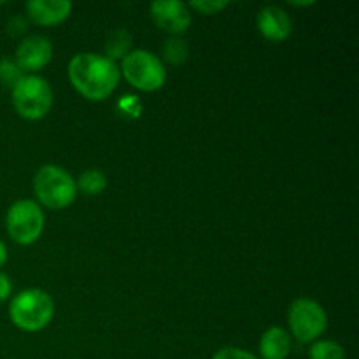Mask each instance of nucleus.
I'll return each mask as SVG.
<instances>
[{"label": "nucleus", "instance_id": "2eb2a0df", "mask_svg": "<svg viewBox=\"0 0 359 359\" xmlns=\"http://www.w3.org/2000/svg\"><path fill=\"white\" fill-rule=\"evenodd\" d=\"M161 55H163L165 62L170 63V65H182L189 56V46L184 39L170 37L161 48Z\"/></svg>", "mask_w": 359, "mask_h": 359}, {"label": "nucleus", "instance_id": "f257e3e1", "mask_svg": "<svg viewBox=\"0 0 359 359\" xmlns=\"http://www.w3.org/2000/svg\"><path fill=\"white\" fill-rule=\"evenodd\" d=\"M69 79L84 98L102 102L114 93L121 72L116 62L97 53H79L69 63Z\"/></svg>", "mask_w": 359, "mask_h": 359}, {"label": "nucleus", "instance_id": "b1692460", "mask_svg": "<svg viewBox=\"0 0 359 359\" xmlns=\"http://www.w3.org/2000/svg\"><path fill=\"white\" fill-rule=\"evenodd\" d=\"M291 6H297V7H307V6H314V0H309V2H291Z\"/></svg>", "mask_w": 359, "mask_h": 359}, {"label": "nucleus", "instance_id": "dca6fc26", "mask_svg": "<svg viewBox=\"0 0 359 359\" xmlns=\"http://www.w3.org/2000/svg\"><path fill=\"white\" fill-rule=\"evenodd\" d=\"M311 359H346V351L335 340H316L309 351Z\"/></svg>", "mask_w": 359, "mask_h": 359}, {"label": "nucleus", "instance_id": "aec40b11", "mask_svg": "<svg viewBox=\"0 0 359 359\" xmlns=\"http://www.w3.org/2000/svg\"><path fill=\"white\" fill-rule=\"evenodd\" d=\"M212 359H258L249 351L241 349V347H223L214 354Z\"/></svg>", "mask_w": 359, "mask_h": 359}, {"label": "nucleus", "instance_id": "f03ea898", "mask_svg": "<svg viewBox=\"0 0 359 359\" xmlns=\"http://www.w3.org/2000/svg\"><path fill=\"white\" fill-rule=\"evenodd\" d=\"M53 316H55V302L51 294L39 287L20 291L11 300L9 318L21 332H41L51 323Z\"/></svg>", "mask_w": 359, "mask_h": 359}, {"label": "nucleus", "instance_id": "ddd939ff", "mask_svg": "<svg viewBox=\"0 0 359 359\" xmlns=\"http://www.w3.org/2000/svg\"><path fill=\"white\" fill-rule=\"evenodd\" d=\"M132 34H130L126 28H116L105 39V58H109L111 62L116 60H123L130 51H132Z\"/></svg>", "mask_w": 359, "mask_h": 359}, {"label": "nucleus", "instance_id": "f8f14e48", "mask_svg": "<svg viewBox=\"0 0 359 359\" xmlns=\"http://www.w3.org/2000/svg\"><path fill=\"white\" fill-rule=\"evenodd\" d=\"M293 349V340L287 330L272 326L259 340V354L263 359H286Z\"/></svg>", "mask_w": 359, "mask_h": 359}, {"label": "nucleus", "instance_id": "6e6552de", "mask_svg": "<svg viewBox=\"0 0 359 359\" xmlns=\"http://www.w3.org/2000/svg\"><path fill=\"white\" fill-rule=\"evenodd\" d=\"M149 13L154 25L174 37L184 34L191 25L189 7L179 0H156L151 4Z\"/></svg>", "mask_w": 359, "mask_h": 359}, {"label": "nucleus", "instance_id": "423d86ee", "mask_svg": "<svg viewBox=\"0 0 359 359\" xmlns=\"http://www.w3.org/2000/svg\"><path fill=\"white\" fill-rule=\"evenodd\" d=\"M44 212L34 200H18L9 207L6 228L11 241L20 245H32L44 231Z\"/></svg>", "mask_w": 359, "mask_h": 359}, {"label": "nucleus", "instance_id": "9b49d317", "mask_svg": "<svg viewBox=\"0 0 359 359\" xmlns=\"http://www.w3.org/2000/svg\"><path fill=\"white\" fill-rule=\"evenodd\" d=\"M258 30L266 41L284 42L291 35V18L277 6L263 7L256 18Z\"/></svg>", "mask_w": 359, "mask_h": 359}, {"label": "nucleus", "instance_id": "20e7f679", "mask_svg": "<svg viewBox=\"0 0 359 359\" xmlns=\"http://www.w3.org/2000/svg\"><path fill=\"white\" fill-rule=\"evenodd\" d=\"M13 104L18 114L28 121H39L53 107V91L48 81L35 74H27L21 77L13 88Z\"/></svg>", "mask_w": 359, "mask_h": 359}, {"label": "nucleus", "instance_id": "39448f33", "mask_svg": "<svg viewBox=\"0 0 359 359\" xmlns=\"http://www.w3.org/2000/svg\"><path fill=\"white\" fill-rule=\"evenodd\" d=\"M119 72L133 88L147 91V93L161 90L167 81V70H165L163 62L146 49L130 51L123 58Z\"/></svg>", "mask_w": 359, "mask_h": 359}, {"label": "nucleus", "instance_id": "0eeeda50", "mask_svg": "<svg viewBox=\"0 0 359 359\" xmlns=\"http://www.w3.org/2000/svg\"><path fill=\"white\" fill-rule=\"evenodd\" d=\"M291 335L302 344L316 342L328 326L325 309L311 298H297L287 312Z\"/></svg>", "mask_w": 359, "mask_h": 359}, {"label": "nucleus", "instance_id": "5701e85b", "mask_svg": "<svg viewBox=\"0 0 359 359\" xmlns=\"http://www.w3.org/2000/svg\"><path fill=\"white\" fill-rule=\"evenodd\" d=\"M7 258H9V252H7L6 244H4V242L0 241V269H2V266L6 265Z\"/></svg>", "mask_w": 359, "mask_h": 359}, {"label": "nucleus", "instance_id": "4468645a", "mask_svg": "<svg viewBox=\"0 0 359 359\" xmlns=\"http://www.w3.org/2000/svg\"><path fill=\"white\" fill-rule=\"evenodd\" d=\"M77 189L88 196H97L107 188V177L104 172L97 170V168H90V170L83 172L79 179L76 181Z\"/></svg>", "mask_w": 359, "mask_h": 359}, {"label": "nucleus", "instance_id": "4be33fe9", "mask_svg": "<svg viewBox=\"0 0 359 359\" xmlns=\"http://www.w3.org/2000/svg\"><path fill=\"white\" fill-rule=\"evenodd\" d=\"M11 293H13V283H11L9 276L4 272H0V304L6 300H9Z\"/></svg>", "mask_w": 359, "mask_h": 359}, {"label": "nucleus", "instance_id": "a211bd4d", "mask_svg": "<svg viewBox=\"0 0 359 359\" xmlns=\"http://www.w3.org/2000/svg\"><path fill=\"white\" fill-rule=\"evenodd\" d=\"M230 6V2L226 0H193L189 4V7L195 11H198L200 14H207V16H212V14H219L221 11H224Z\"/></svg>", "mask_w": 359, "mask_h": 359}, {"label": "nucleus", "instance_id": "412c9836", "mask_svg": "<svg viewBox=\"0 0 359 359\" xmlns=\"http://www.w3.org/2000/svg\"><path fill=\"white\" fill-rule=\"evenodd\" d=\"M28 30V21L23 16H14L11 18L9 23H7V34L13 35V37H20L25 32Z\"/></svg>", "mask_w": 359, "mask_h": 359}, {"label": "nucleus", "instance_id": "f3484780", "mask_svg": "<svg viewBox=\"0 0 359 359\" xmlns=\"http://www.w3.org/2000/svg\"><path fill=\"white\" fill-rule=\"evenodd\" d=\"M23 76L25 74L21 72L20 67L16 65V62L7 58H0V84H2V86L13 88Z\"/></svg>", "mask_w": 359, "mask_h": 359}, {"label": "nucleus", "instance_id": "9d476101", "mask_svg": "<svg viewBox=\"0 0 359 359\" xmlns=\"http://www.w3.org/2000/svg\"><path fill=\"white\" fill-rule=\"evenodd\" d=\"M72 13V4L67 0H30L27 2V16L41 27H55L63 23Z\"/></svg>", "mask_w": 359, "mask_h": 359}, {"label": "nucleus", "instance_id": "6ab92c4d", "mask_svg": "<svg viewBox=\"0 0 359 359\" xmlns=\"http://www.w3.org/2000/svg\"><path fill=\"white\" fill-rule=\"evenodd\" d=\"M118 107L123 114L130 116V118H137V116L140 114V111H142V104H140V102L137 100V97H133V95L123 97L121 100H119Z\"/></svg>", "mask_w": 359, "mask_h": 359}, {"label": "nucleus", "instance_id": "1a4fd4ad", "mask_svg": "<svg viewBox=\"0 0 359 359\" xmlns=\"http://www.w3.org/2000/svg\"><path fill=\"white\" fill-rule=\"evenodd\" d=\"M53 60V44L44 35H30L16 48V65L21 72H37Z\"/></svg>", "mask_w": 359, "mask_h": 359}, {"label": "nucleus", "instance_id": "7ed1b4c3", "mask_svg": "<svg viewBox=\"0 0 359 359\" xmlns=\"http://www.w3.org/2000/svg\"><path fill=\"white\" fill-rule=\"evenodd\" d=\"M34 193L39 202L51 210H62L72 205L77 196V186L72 175L58 165H44L34 177Z\"/></svg>", "mask_w": 359, "mask_h": 359}]
</instances>
